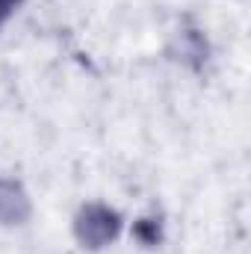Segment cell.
Masks as SVG:
<instances>
[{
	"instance_id": "obj_2",
	"label": "cell",
	"mask_w": 251,
	"mask_h": 254,
	"mask_svg": "<svg viewBox=\"0 0 251 254\" xmlns=\"http://www.w3.org/2000/svg\"><path fill=\"white\" fill-rule=\"evenodd\" d=\"M12 6H15V0H0V24L9 18V12H12Z\"/></svg>"
},
{
	"instance_id": "obj_1",
	"label": "cell",
	"mask_w": 251,
	"mask_h": 254,
	"mask_svg": "<svg viewBox=\"0 0 251 254\" xmlns=\"http://www.w3.org/2000/svg\"><path fill=\"white\" fill-rule=\"evenodd\" d=\"M119 228H122L119 216L104 204H89L86 210H80V216L74 222V234L86 249H101V246L113 243Z\"/></svg>"
}]
</instances>
